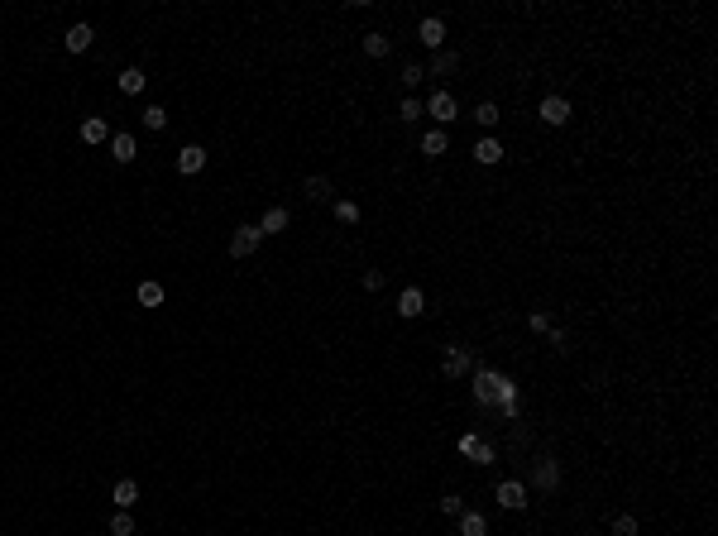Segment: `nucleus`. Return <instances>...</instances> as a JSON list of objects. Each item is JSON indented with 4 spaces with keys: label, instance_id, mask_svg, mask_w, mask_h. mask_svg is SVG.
Instances as JSON below:
<instances>
[{
    "label": "nucleus",
    "instance_id": "nucleus-30",
    "mask_svg": "<svg viewBox=\"0 0 718 536\" xmlns=\"http://www.w3.org/2000/svg\"><path fill=\"white\" fill-rule=\"evenodd\" d=\"M527 326H532V335H546L551 331V316H546L542 307H532V312H527Z\"/></svg>",
    "mask_w": 718,
    "mask_h": 536
},
{
    "label": "nucleus",
    "instance_id": "nucleus-8",
    "mask_svg": "<svg viewBox=\"0 0 718 536\" xmlns=\"http://www.w3.org/2000/svg\"><path fill=\"white\" fill-rule=\"evenodd\" d=\"M201 168H206V149H201V144H182V149H177V173L191 177V173H201Z\"/></svg>",
    "mask_w": 718,
    "mask_h": 536
},
{
    "label": "nucleus",
    "instance_id": "nucleus-25",
    "mask_svg": "<svg viewBox=\"0 0 718 536\" xmlns=\"http://www.w3.org/2000/svg\"><path fill=\"white\" fill-rule=\"evenodd\" d=\"M388 48H393V44H388V34H364V53H369V58H388Z\"/></svg>",
    "mask_w": 718,
    "mask_h": 536
},
{
    "label": "nucleus",
    "instance_id": "nucleus-4",
    "mask_svg": "<svg viewBox=\"0 0 718 536\" xmlns=\"http://www.w3.org/2000/svg\"><path fill=\"white\" fill-rule=\"evenodd\" d=\"M469 369H474L469 349H464V345H446V354H441V379H450V383H455V379H464Z\"/></svg>",
    "mask_w": 718,
    "mask_h": 536
},
{
    "label": "nucleus",
    "instance_id": "nucleus-26",
    "mask_svg": "<svg viewBox=\"0 0 718 536\" xmlns=\"http://www.w3.org/2000/svg\"><path fill=\"white\" fill-rule=\"evenodd\" d=\"M402 86H407V91H417V86H422V81H427V67H422V63H407V67H402Z\"/></svg>",
    "mask_w": 718,
    "mask_h": 536
},
{
    "label": "nucleus",
    "instance_id": "nucleus-19",
    "mask_svg": "<svg viewBox=\"0 0 718 536\" xmlns=\"http://www.w3.org/2000/svg\"><path fill=\"white\" fill-rule=\"evenodd\" d=\"M460 536H489V517L484 512H460Z\"/></svg>",
    "mask_w": 718,
    "mask_h": 536
},
{
    "label": "nucleus",
    "instance_id": "nucleus-2",
    "mask_svg": "<svg viewBox=\"0 0 718 536\" xmlns=\"http://www.w3.org/2000/svg\"><path fill=\"white\" fill-rule=\"evenodd\" d=\"M532 489L537 493H556L560 489V460L556 455H537L532 460Z\"/></svg>",
    "mask_w": 718,
    "mask_h": 536
},
{
    "label": "nucleus",
    "instance_id": "nucleus-11",
    "mask_svg": "<svg viewBox=\"0 0 718 536\" xmlns=\"http://www.w3.org/2000/svg\"><path fill=\"white\" fill-rule=\"evenodd\" d=\"M287 221H292V216H287V206H269V211H264V221H259V235H283Z\"/></svg>",
    "mask_w": 718,
    "mask_h": 536
},
{
    "label": "nucleus",
    "instance_id": "nucleus-18",
    "mask_svg": "<svg viewBox=\"0 0 718 536\" xmlns=\"http://www.w3.org/2000/svg\"><path fill=\"white\" fill-rule=\"evenodd\" d=\"M331 211H335V221H340V225H359V202H350V197H335Z\"/></svg>",
    "mask_w": 718,
    "mask_h": 536
},
{
    "label": "nucleus",
    "instance_id": "nucleus-34",
    "mask_svg": "<svg viewBox=\"0 0 718 536\" xmlns=\"http://www.w3.org/2000/svg\"><path fill=\"white\" fill-rule=\"evenodd\" d=\"M469 460H474V465H494V460H498V450H494L489 441H479V450H474Z\"/></svg>",
    "mask_w": 718,
    "mask_h": 536
},
{
    "label": "nucleus",
    "instance_id": "nucleus-14",
    "mask_svg": "<svg viewBox=\"0 0 718 536\" xmlns=\"http://www.w3.org/2000/svg\"><path fill=\"white\" fill-rule=\"evenodd\" d=\"M460 67V53H450V48H441L436 58H431V67H427V77H450Z\"/></svg>",
    "mask_w": 718,
    "mask_h": 536
},
{
    "label": "nucleus",
    "instance_id": "nucleus-3",
    "mask_svg": "<svg viewBox=\"0 0 718 536\" xmlns=\"http://www.w3.org/2000/svg\"><path fill=\"white\" fill-rule=\"evenodd\" d=\"M422 111L436 120V129H446V125H455V120H460V101H455L450 91H431V101L422 106Z\"/></svg>",
    "mask_w": 718,
    "mask_h": 536
},
{
    "label": "nucleus",
    "instance_id": "nucleus-21",
    "mask_svg": "<svg viewBox=\"0 0 718 536\" xmlns=\"http://www.w3.org/2000/svg\"><path fill=\"white\" fill-rule=\"evenodd\" d=\"M144 81H149V77H144V67H125V72H120V91H125V96H139Z\"/></svg>",
    "mask_w": 718,
    "mask_h": 536
},
{
    "label": "nucleus",
    "instance_id": "nucleus-10",
    "mask_svg": "<svg viewBox=\"0 0 718 536\" xmlns=\"http://www.w3.org/2000/svg\"><path fill=\"white\" fill-rule=\"evenodd\" d=\"M422 312H427V297H422V287H402V297H398V316H402V321H417Z\"/></svg>",
    "mask_w": 718,
    "mask_h": 536
},
{
    "label": "nucleus",
    "instance_id": "nucleus-22",
    "mask_svg": "<svg viewBox=\"0 0 718 536\" xmlns=\"http://www.w3.org/2000/svg\"><path fill=\"white\" fill-rule=\"evenodd\" d=\"M331 192H335V187H331V177H321V173H316V177H306V202H331Z\"/></svg>",
    "mask_w": 718,
    "mask_h": 536
},
{
    "label": "nucleus",
    "instance_id": "nucleus-20",
    "mask_svg": "<svg viewBox=\"0 0 718 536\" xmlns=\"http://www.w3.org/2000/svg\"><path fill=\"white\" fill-rule=\"evenodd\" d=\"M134 503H139V484H134V479H120V484H115V507L129 512Z\"/></svg>",
    "mask_w": 718,
    "mask_h": 536
},
{
    "label": "nucleus",
    "instance_id": "nucleus-29",
    "mask_svg": "<svg viewBox=\"0 0 718 536\" xmlns=\"http://www.w3.org/2000/svg\"><path fill=\"white\" fill-rule=\"evenodd\" d=\"M422 115H427V111H422V101H417V96H407V101L398 106V120H407V125H417Z\"/></svg>",
    "mask_w": 718,
    "mask_h": 536
},
{
    "label": "nucleus",
    "instance_id": "nucleus-5",
    "mask_svg": "<svg viewBox=\"0 0 718 536\" xmlns=\"http://www.w3.org/2000/svg\"><path fill=\"white\" fill-rule=\"evenodd\" d=\"M259 225H235V235H230V259H249V254L259 249Z\"/></svg>",
    "mask_w": 718,
    "mask_h": 536
},
{
    "label": "nucleus",
    "instance_id": "nucleus-15",
    "mask_svg": "<svg viewBox=\"0 0 718 536\" xmlns=\"http://www.w3.org/2000/svg\"><path fill=\"white\" fill-rule=\"evenodd\" d=\"M446 149H450V134H446V129H427V134H422V154H427V158H441Z\"/></svg>",
    "mask_w": 718,
    "mask_h": 536
},
{
    "label": "nucleus",
    "instance_id": "nucleus-6",
    "mask_svg": "<svg viewBox=\"0 0 718 536\" xmlns=\"http://www.w3.org/2000/svg\"><path fill=\"white\" fill-rule=\"evenodd\" d=\"M494 498H498V507H508V512H522L527 507V484H517V479H503L494 489Z\"/></svg>",
    "mask_w": 718,
    "mask_h": 536
},
{
    "label": "nucleus",
    "instance_id": "nucleus-33",
    "mask_svg": "<svg viewBox=\"0 0 718 536\" xmlns=\"http://www.w3.org/2000/svg\"><path fill=\"white\" fill-rule=\"evenodd\" d=\"M479 441H484L479 431H460V455H474V450H479Z\"/></svg>",
    "mask_w": 718,
    "mask_h": 536
},
{
    "label": "nucleus",
    "instance_id": "nucleus-13",
    "mask_svg": "<svg viewBox=\"0 0 718 536\" xmlns=\"http://www.w3.org/2000/svg\"><path fill=\"white\" fill-rule=\"evenodd\" d=\"M111 154H115V163H134V154H139V144H134V134H125V129H115V139H111Z\"/></svg>",
    "mask_w": 718,
    "mask_h": 536
},
{
    "label": "nucleus",
    "instance_id": "nucleus-16",
    "mask_svg": "<svg viewBox=\"0 0 718 536\" xmlns=\"http://www.w3.org/2000/svg\"><path fill=\"white\" fill-rule=\"evenodd\" d=\"M474 158H479V163H484V168H494L498 158H503V144H498L494 134H484V139L474 144Z\"/></svg>",
    "mask_w": 718,
    "mask_h": 536
},
{
    "label": "nucleus",
    "instance_id": "nucleus-9",
    "mask_svg": "<svg viewBox=\"0 0 718 536\" xmlns=\"http://www.w3.org/2000/svg\"><path fill=\"white\" fill-rule=\"evenodd\" d=\"M417 39H422L427 48H436V53H441V44H446V19H441V15H427L422 24H417Z\"/></svg>",
    "mask_w": 718,
    "mask_h": 536
},
{
    "label": "nucleus",
    "instance_id": "nucleus-7",
    "mask_svg": "<svg viewBox=\"0 0 718 536\" xmlns=\"http://www.w3.org/2000/svg\"><path fill=\"white\" fill-rule=\"evenodd\" d=\"M537 115H542V125H565L574 115V106L565 101V96H546L542 106H537Z\"/></svg>",
    "mask_w": 718,
    "mask_h": 536
},
{
    "label": "nucleus",
    "instance_id": "nucleus-28",
    "mask_svg": "<svg viewBox=\"0 0 718 536\" xmlns=\"http://www.w3.org/2000/svg\"><path fill=\"white\" fill-rule=\"evenodd\" d=\"M474 120H479L484 129H494V125H498V106H494V101H479V106H474Z\"/></svg>",
    "mask_w": 718,
    "mask_h": 536
},
{
    "label": "nucleus",
    "instance_id": "nucleus-17",
    "mask_svg": "<svg viewBox=\"0 0 718 536\" xmlns=\"http://www.w3.org/2000/svg\"><path fill=\"white\" fill-rule=\"evenodd\" d=\"M91 39H96V34H91V24H72L63 44H67V53H86V48H91Z\"/></svg>",
    "mask_w": 718,
    "mask_h": 536
},
{
    "label": "nucleus",
    "instance_id": "nucleus-35",
    "mask_svg": "<svg viewBox=\"0 0 718 536\" xmlns=\"http://www.w3.org/2000/svg\"><path fill=\"white\" fill-rule=\"evenodd\" d=\"M441 512H446V517H460V512H464V507H460V493H446V498H441Z\"/></svg>",
    "mask_w": 718,
    "mask_h": 536
},
{
    "label": "nucleus",
    "instance_id": "nucleus-12",
    "mask_svg": "<svg viewBox=\"0 0 718 536\" xmlns=\"http://www.w3.org/2000/svg\"><path fill=\"white\" fill-rule=\"evenodd\" d=\"M106 139H111V125L101 115H86L81 120V144H106Z\"/></svg>",
    "mask_w": 718,
    "mask_h": 536
},
{
    "label": "nucleus",
    "instance_id": "nucleus-32",
    "mask_svg": "<svg viewBox=\"0 0 718 536\" xmlns=\"http://www.w3.org/2000/svg\"><path fill=\"white\" fill-rule=\"evenodd\" d=\"M498 417H503V422H517V417H522V397H512V402H498Z\"/></svg>",
    "mask_w": 718,
    "mask_h": 536
},
{
    "label": "nucleus",
    "instance_id": "nucleus-1",
    "mask_svg": "<svg viewBox=\"0 0 718 536\" xmlns=\"http://www.w3.org/2000/svg\"><path fill=\"white\" fill-rule=\"evenodd\" d=\"M469 393H474L479 407H498V402H512V397H517V383H512L508 374L489 369V364H479V369H469Z\"/></svg>",
    "mask_w": 718,
    "mask_h": 536
},
{
    "label": "nucleus",
    "instance_id": "nucleus-31",
    "mask_svg": "<svg viewBox=\"0 0 718 536\" xmlns=\"http://www.w3.org/2000/svg\"><path fill=\"white\" fill-rule=\"evenodd\" d=\"M613 536H637V517H632V512H618V517H613Z\"/></svg>",
    "mask_w": 718,
    "mask_h": 536
},
{
    "label": "nucleus",
    "instance_id": "nucleus-23",
    "mask_svg": "<svg viewBox=\"0 0 718 536\" xmlns=\"http://www.w3.org/2000/svg\"><path fill=\"white\" fill-rule=\"evenodd\" d=\"M139 125H144V129H154V134H159V129L168 125V111H163V106H144V115H139Z\"/></svg>",
    "mask_w": 718,
    "mask_h": 536
},
{
    "label": "nucleus",
    "instance_id": "nucleus-36",
    "mask_svg": "<svg viewBox=\"0 0 718 536\" xmlns=\"http://www.w3.org/2000/svg\"><path fill=\"white\" fill-rule=\"evenodd\" d=\"M383 287V268H364V292H379Z\"/></svg>",
    "mask_w": 718,
    "mask_h": 536
},
{
    "label": "nucleus",
    "instance_id": "nucleus-27",
    "mask_svg": "<svg viewBox=\"0 0 718 536\" xmlns=\"http://www.w3.org/2000/svg\"><path fill=\"white\" fill-rule=\"evenodd\" d=\"M139 302H144V307H163V283H154V278L139 283Z\"/></svg>",
    "mask_w": 718,
    "mask_h": 536
},
{
    "label": "nucleus",
    "instance_id": "nucleus-24",
    "mask_svg": "<svg viewBox=\"0 0 718 536\" xmlns=\"http://www.w3.org/2000/svg\"><path fill=\"white\" fill-rule=\"evenodd\" d=\"M111 536H134V517H129L125 507H115V512H111Z\"/></svg>",
    "mask_w": 718,
    "mask_h": 536
}]
</instances>
